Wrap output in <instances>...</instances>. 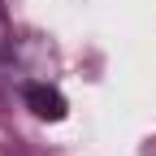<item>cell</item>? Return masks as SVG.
Here are the masks:
<instances>
[{
    "label": "cell",
    "instance_id": "6da1fadb",
    "mask_svg": "<svg viewBox=\"0 0 156 156\" xmlns=\"http://www.w3.org/2000/svg\"><path fill=\"white\" fill-rule=\"evenodd\" d=\"M22 104L39 117V122H61L65 117V95L56 91L52 83H22Z\"/></svg>",
    "mask_w": 156,
    "mask_h": 156
},
{
    "label": "cell",
    "instance_id": "7a4b0ae2",
    "mask_svg": "<svg viewBox=\"0 0 156 156\" xmlns=\"http://www.w3.org/2000/svg\"><path fill=\"white\" fill-rule=\"evenodd\" d=\"M9 52H13V26H9V13H5V5H0V65L9 61Z\"/></svg>",
    "mask_w": 156,
    "mask_h": 156
}]
</instances>
